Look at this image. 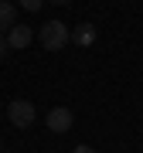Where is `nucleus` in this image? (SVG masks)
<instances>
[{
  "label": "nucleus",
  "mask_w": 143,
  "mask_h": 153,
  "mask_svg": "<svg viewBox=\"0 0 143 153\" xmlns=\"http://www.w3.org/2000/svg\"><path fill=\"white\" fill-rule=\"evenodd\" d=\"M38 41H41V48H44V51H61V48H68L72 31L65 27V21H44V27H41V34H38Z\"/></svg>",
  "instance_id": "nucleus-1"
},
{
  "label": "nucleus",
  "mask_w": 143,
  "mask_h": 153,
  "mask_svg": "<svg viewBox=\"0 0 143 153\" xmlns=\"http://www.w3.org/2000/svg\"><path fill=\"white\" fill-rule=\"evenodd\" d=\"M7 119H10L17 129H28V126H34V119H38V109H34L28 99H14V102L7 105Z\"/></svg>",
  "instance_id": "nucleus-2"
},
{
  "label": "nucleus",
  "mask_w": 143,
  "mask_h": 153,
  "mask_svg": "<svg viewBox=\"0 0 143 153\" xmlns=\"http://www.w3.org/2000/svg\"><path fill=\"white\" fill-rule=\"evenodd\" d=\"M72 123H75V116H72L68 105H55V109L44 116V126H48L51 133H68V129H72Z\"/></svg>",
  "instance_id": "nucleus-3"
},
{
  "label": "nucleus",
  "mask_w": 143,
  "mask_h": 153,
  "mask_svg": "<svg viewBox=\"0 0 143 153\" xmlns=\"http://www.w3.org/2000/svg\"><path fill=\"white\" fill-rule=\"evenodd\" d=\"M31 41H34V31L28 27V24H14V27L7 31V44H10V51H24Z\"/></svg>",
  "instance_id": "nucleus-4"
},
{
  "label": "nucleus",
  "mask_w": 143,
  "mask_h": 153,
  "mask_svg": "<svg viewBox=\"0 0 143 153\" xmlns=\"http://www.w3.org/2000/svg\"><path fill=\"white\" fill-rule=\"evenodd\" d=\"M14 24H17V10H14V4L0 0V34H7Z\"/></svg>",
  "instance_id": "nucleus-5"
},
{
  "label": "nucleus",
  "mask_w": 143,
  "mask_h": 153,
  "mask_svg": "<svg viewBox=\"0 0 143 153\" xmlns=\"http://www.w3.org/2000/svg\"><path fill=\"white\" fill-rule=\"evenodd\" d=\"M72 41L82 44V48H89V44L95 41V24H78V27L72 31Z\"/></svg>",
  "instance_id": "nucleus-6"
},
{
  "label": "nucleus",
  "mask_w": 143,
  "mask_h": 153,
  "mask_svg": "<svg viewBox=\"0 0 143 153\" xmlns=\"http://www.w3.org/2000/svg\"><path fill=\"white\" fill-rule=\"evenodd\" d=\"M17 4H21L28 14H34V10H41V4H44V0H17Z\"/></svg>",
  "instance_id": "nucleus-7"
},
{
  "label": "nucleus",
  "mask_w": 143,
  "mask_h": 153,
  "mask_svg": "<svg viewBox=\"0 0 143 153\" xmlns=\"http://www.w3.org/2000/svg\"><path fill=\"white\" fill-rule=\"evenodd\" d=\"M7 51H10V44H7V38H4V34H0V61L7 58Z\"/></svg>",
  "instance_id": "nucleus-8"
},
{
  "label": "nucleus",
  "mask_w": 143,
  "mask_h": 153,
  "mask_svg": "<svg viewBox=\"0 0 143 153\" xmlns=\"http://www.w3.org/2000/svg\"><path fill=\"white\" fill-rule=\"evenodd\" d=\"M72 153H95V150H92V146H85V143H82V146H75Z\"/></svg>",
  "instance_id": "nucleus-9"
},
{
  "label": "nucleus",
  "mask_w": 143,
  "mask_h": 153,
  "mask_svg": "<svg viewBox=\"0 0 143 153\" xmlns=\"http://www.w3.org/2000/svg\"><path fill=\"white\" fill-rule=\"evenodd\" d=\"M51 4H58V7H65V4H72V0H51Z\"/></svg>",
  "instance_id": "nucleus-10"
}]
</instances>
